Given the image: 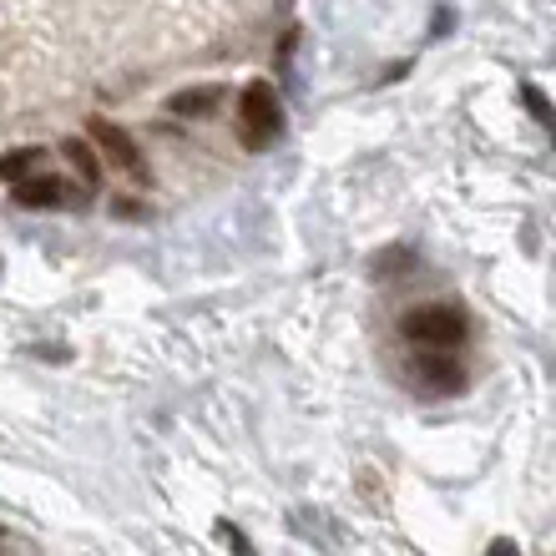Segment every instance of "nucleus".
<instances>
[{"mask_svg": "<svg viewBox=\"0 0 556 556\" xmlns=\"http://www.w3.org/2000/svg\"><path fill=\"white\" fill-rule=\"evenodd\" d=\"M400 339L410 350H460L470 339V314L460 299H425L400 314Z\"/></svg>", "mask_w": 556, "mask_h": 556, "instance_id": "obj_1", "label": "nucleus"}, {"mask_svg": "<svg viewBox=\"0 0 556 556\" xmlns=\"http://www.w3.org/2000/svg\"><path fill=\"white\" fill-rule=\"evenodd\" d=\"M278 132H283V102H278L274 81L258 76V81L238 91V142L249 152H268Z\"/></svg>", "mask_w": 556, "mask_h": 556, "instance_id": "obj_2", "label": "nucleus"}, {"mask_svg": "<svg viewBox=\"0 0 556 556\" xmlns=\"http://www.w3.org/2000/svg\"><path fill=\"white\" fill-rule=\"evenodd\" d=\"M87 137H91V147H97L102 167L122 173L132 188H147V182H152V167H147L142 147L132 142V132H127V127H117V122H106V117H91L87 122Z\"/></svg>", "mask_w": 556, "mask_h": 556, "instance_id": "obj_3", "label": "nucleus"}, {"mask_svg": "<svg viewBox=\"0 0 556 556\" xmlns=\"http://www.w3.org/2000/svg\"><path fill=\"white\" fill-rule=\"evenodd\" d=\"M405 380H410V390H420V395L451 400V395H466L470 375L451 350H415L410 359H405Z\"/></svg>", "mask_w": 556, "mask_h": 556, "instance_id": "obj_4", "label": "nucleus"}, {"mask_svg": "<svg viewBox=\"0 0 556 556\" xmlns=\"http://www.w3.org/2000/svg\"><path fill=\"white\" fill-rule=\"evenodd\" d=\"M72 182H61V177H21L15 182V203L21 207H66L72 203Z\"/></svg>", "mask_w": 556, "mask_h": 556, "instance_id": "obj_5", "label": "nucleus"}, {"mask_svg": "<svg viewBox=\"0 0 556 556\" xmlns=\"http://www.w3.org/2000/svg\"><path fill=\"white\" fill-rule=\"evenodd\" d=\"M223 97H228V87H218V81H207V87H188V91H177L173 102H167V112L173 117H182V122H192V117H213L223 106Z\"/></svg>", "mask_w": 556, "mask_h": 556, "instance_id": "obj_6", "label": "nucleus"}, {"mask_svg": "<svg viewBox=\"0 0 556 556\" xmlns=\"http://www.w3.org/2000/svg\"><path fill=\"white\" fill-rule=\"evenodd\" d=\"M61 152H66V162L81 173V188H87V192L102 188V157H97V147H91L87 137H66V142H61Z\"/></svg>", "mask_w": 556, "mask_h": 556, "instance_id": "obj_7", "label": "nucleus"}, {"mask_svg": "<svg viewBox=\"0 0 556 556\" xmlns=\"http://www.w3.org/2000/svg\"><path fill=\"white\" fill-rule=\"evenodd\" d=\"M41 147H15L11 157H0V177H5V182H21V177L26 173H36V167H41Z\"/></svg>", "mask_w": 556, "mask_h": 556, "instance_id": "obj_8", "label": "nucleus"}, {"mask_svg": "<svg viewBox=\"0 0 556 556\" xmlns=\"http://www.w3.org/2000/svg\"><path fill=\"white\" fill-rule=\"evenodd\" d=\"M521 97H527L531 117L542 122V127H552V102H546V91H542V87H521Z\"/></svg>", "mask_w": 556, "mask_h": 556, "instance_id": "obj_9", "label": "nucleus"}]
</instances>
